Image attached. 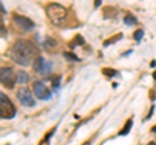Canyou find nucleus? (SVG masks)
Returning <instances> with one entry per match:
<instances>
[{
  "label": "nucleus",
  "mask_w": 156,
  "mask_h": 145,
  "mask_svg": "<svg viewBox=\"0 0 156 145\" xmlns=\"http://www.w3.org/2000/svg\"><path fill=\"white\" fill-rule=\"evenodd\" d=\"M33 89H34V95L37 96V99L43 100V101L51 99V91L42 82H35L33 84Z\"/></svg>",
  "instance_id": "0eeeda50"
},
{
  "label": "nucleus",
  "mask_w": 156,
  "mask_h": 145,
  "mask_svg": "<svg viewBox=\"0 0 156 145\" xmlns=\"http://www.w3.org/2000/svg\"><path fill=\"white\" fill-rule=\"evenodd\" d=\"M0 7H2V11H3V13H5V9H4V5H3V3L0 4Z\"/></svg>",
  "instance_id": "4be33fe9"
},
{
  "label": "nucleus",
  "mask_w": 156,
  "mask_h": 145,
  "mask_svg": "<svg viewBox=\"0 0 156 145\" xmlns=\"http://www.w3.org/2000/svg\"><path fill=\"white\" fill-rule=\"evenodd\" d=\"M0 82L7 88H13L14 83L17 82L16 72L12 70V67H2L0 70Z\"/></svg>",
  "instance_id": "20e7f679"
},
{
  "label": "nucleus",
  "mask_w": 156,
  "mask_h": 145,
  "mask_svg": "<svg viewBox=\"0 0 156 145\" xmlns=\"http://www.w3.org/2000/svg\"><path fill=\"white\" fill-rule=\"evenodd\" d=\"M17 99L23 106H27V108H33V106L35 105V100H34L31 92L26 88V87H21V88H18Z\"/></svg>",
  "instance_id": "39448f33"
},
{
  "label": "nucleus",
  "mask_w": 156,
  "mask_h": 145,
  "mask_svg": "<svg viewBox=\"0 0 156 145\" xmlns=\"http://www.w3.org/2000/svg\"><path fill=\"white\" fill-rule=\"evenodd\" d=\"M151 66H152V67H154V66H156V61H155V60H154L152 62H151Z\"/></svg>",
  "instance_id": "5701e85b"
},
{
  "label": "nucleus",
  "mask_w": 156,
  "mask_h": 145,
  "mask_svg": "<svg viewBox=\"0 0 156 145\" xmlns=\"http://www.w3.org/2000/svg\"><path fill=\"white\" fill-rule=\"evenodd\" d=\"M150 100L151 101H155L156 100V89L150 91Z\"/></svg>",
  "instance_id": "6ab92c4d"
},
{
  "label": "nucleus",
  "mask_w": 156,
  "mask_h": 145,
  "mask_svg": "<svg viewBox=\"0 0 156 145\" xmlns=\"http://www.w3.org/2000/svg\"><path fill=\"white\" fill-rule=\"evenodd\" d=\"M121 38H122V34L121 32H119V34H116V35H113V36H111L109 39H107V40H104V47H108L109 44H113V43H116L117 40H120Z\"/></svg>",
  "instance_id": "4468645a"
},
{
  "label": "nucleus",
  "mask_w": 156,
  "mask_h": 145,
  "mask_svg": "<svg viewBox=\"0 0 156 145\" xmlns=\"http://www.w3.org/2000/svg\"><path fill=\"white\" fill-rule=\"evenodd\" d=\"M101 72L105 75V76H109V78H112V76H115L119 74V71L115 70V69H109V67H104V69H101Z\"/></svg>",
  "instance_id": "2eb2a0df"
},
{
  "label": "nucleus",
  "mask_w": 156,
  "mask_h": 145,
  "mask_svg": "<svg viewBox=\"0 0 156 145\" xmlns=\"http://www.w3.org/2000/svg\"><path fill=\"white\" fill-rule=\"evenodd\" d=\"M147 145H156V143H154V141H151V143H148Z\"/></svg>",
  "instance_id": "393cba45"
},
{
  "label": "nucleus",
  "mask_w": 156,
  "mask_h": 145,
  "mask_svg": "<svg viewBox=\"0 0 156 145\" xmlns=\"http://www.w3.org/2000/svg\"><path fill=\"white\" fill-rule=\"evenodd\" d=\"M34 70L37 72H41V74H44L46 70H47V64H46V60L43 56H38L35 60H34Z\"/></svg>",
  "instance_id": "6e6552de"
},
{
  "label": "nucleus",
  "mask_w": 156,
  "mask_h": 145,
  "mask_svg": "<svg viewBox=\"0 0 156 145\" xmlns=\"http://www.w3.org/2000/svg\"><path fill=\"white\" fill-rule=\"evenodd\" d=\"M100 4H101V2H100V0H96V2H95V7H99Z\"/></svg>",
  "instance_id": "412c9836"
},
{
  "label": "nucleus",
  "mask_w": 156,
  "mask_h": 145,
  "mask_svg": "<svg viewBox=\"0 0 156 145\" xmlns=\"http://www.w3.org/2000/svg\"><path fill=\"white\" fill-rule=\"evenodd\" d=\"M16 106L5 93H0V115L3 119H12L16 115Z\"/></svg>",
  "instance_id": "7ed1b4c3"
},
{
  "label": "nucleus",
  "mask_w": 156,
  "mask_h": 145,
  "mask_svg": "<svg viewBox=\"0 0 156 145\" xmlns=\"http://www.w3.org/2000/svg\"><path fill=\"white\" fill-rule=\"evenodd\" d=\"M64 56H65V59L69 60V61H81L80 57L76 56V55H73L72 52H64Z\"/></svg>",
  "instance_id": "dca6fc26"
},
{
  "label": "nucleus",
  "mask_w": 156,
  "mask_h": 145,
  "mask_svg": "<svg viewBox=\"0 0 156 145\" xmlns=\"http://www.w3.org/2000/svg\"><path fill=\"white\" fill-rule=\"evenodd\" d=\"M16 78H17V82H18L20 84H25L26 82L29 80V75H27V72H26V71L20 70V71H17Z\"/></svg>",
  "instance_id": "9b49d317"
},
{
  "label": "nucleus",
  "mask_w": 156,
  "mask_h": 145,
  "mask_svg": "<svg viewBox=\"0 0 156 145\" xmlns=\"http://www.w3.org/2000/svg\"><path fill=\"white\" fill-rule=\"evenodd\" d=\"M104 18H115L117 16V8L115 7H104L103 8Z\"/></svg>",
  "instance_id": "9d476101"
},
{
  "label": "nucleus",
  "mask_w": 156,
  "mask_h": 145,
  "mask_svg": "<svg viewBox=\"0 0 156 145\" xmlns=\"http://www.w3.org/2000/svg\"><path fill=\"white\" fill-rule=\"evenodd\" d=\"M83 44H85V39H83V36L82 35H80V34H77V35L69 42V47L70 48H76L78 46H83Z\"/></svg>",
  "instance_id": "1a4fd4ad"
},
{
  "label": "nucleus",
  "mask_w": 156,
  "mask_h": 145,
  "mask_svg": "<svg viewBox=\"0 0 156 145\" xmlns=\"http://www.w3.org/2000/svg\"><path fill=\"white\" fill-rule=\"evenodd\" d=\"M152 76H154V79L156 80V71H154V74H152Z\"/></svg>",
  "instance_id": "b1692460"
},
{
  "label": "nucleus",
  "mask_w": 156,
  "mask_h": 145,
  "mask_svg": "<svg viewBox=\"0 0 156 145\" xmlns=\"http://www.w3.org/2000/svg\"><path fill=\"white\" fill-rule=\"evenodd\" d=\"M13 21L22 31H30L35 27V23H34L30 18L21 16V14H13Z\"/></svg>",
  "instance_id": "423d86ee"
},
{
  "label": "nucleus",
  "mask_w": 156,
  "mask_h": 145,
  "mask_svg": "<svg viewBox=\"0 0 156 145\" xmlns=\"http://www.w3.org/2000/svg\"><path fill=\"white\" fill-rule=\"evenodd\" d=\"M2 36H7V29H4V23H2Z\"/></svg>",
  "instance_id": "aec40b11"
},
{
  "label": "nucleus",
  "mask_w": 156,
  "mask_h": 145,
  "mask_svg": "<svg viewBox=\"0 0 156 145\" xmlns=\"http://www.w3.org/2000/svg\"><path fill=\"white\" fill-rule=\"evenodd\" d=\"M131 126H133V119H128L125 123V127L119 132V136H125V135H128L131 130Z\"/></svg>",
  "instance_id": "ddd939ff"
},
{
  "label": "nucleus",
  "mask_w": 156,
  "mask_h": 145,
  "mask_svg": "<svg viewBox=\"0 0 156 145\" xmlns=\"http://www.w3.org/2000/svg\"><path fill=\"white\" fill-rule=\"evenodd\" d=\"M60 79H61L60 75H56V76H53V78H52V86L55 87V88L60 86Z\"/></svg>",
  "instance_id": "a211bd4d"
},
{
  "label": "nucleus",
  "mask_w": 156,
  "mask_h": 145,
  "mask_svg": "<svg viewBox=\"0 0 156 145\" xmlns=\"http://www.w3.org/2000/svg\"><path fill=\"white\" fill-rule=\"evenodd\" d=\"M38 53V48L30 40H18L11 47L9 55L16 64L21 66L30 65V61Z\"/></svg>",
  "instance_id": "f257e3e1"
},
{
  "label": "nucleus",
  "mask_w": 156,
  "mask_h": 145,
  "mask_svg": "<svg viewBox=\"0 0 156 145\" xmlns=\"http://www.w3.org/2000/svg\"><path fill=\"white\" fill-rule=\"evenodd\" d=\"M124 22L126 23L128 26H133V25H136L138 23V20H136V17L134 16V14H126V16L124 17Z\"/></svg>",
  "instance_id": "f8f14e48"
},
{
  "label": "nucleus",
  "mask_w": 156,
  "mask_h": 145,
  "mask_svg": "<svg viewBox=\"0 0 156 145\" xmlns=\"http://www.w3.org/2000/svg\"><path fill=\"white\" fill-rule=\"evenodd\" d=\"M46 13H47V17L50 18V21L52 23H55V25H60L68 16L66 8L64 5H61V4H57V3L48 4L47 8H46Z\"/></svg>",
  "instance_id": "f03ea898"
},
{
  "label": "nucleus",
  "mask_w": 156,
  "mask_h": 145,
  "mask_svg": "<svg viewBox=\"0 0 156 145\" xmlns=\"http://www.w3.org/2000/svg\"><path fill=\"white\" fill-rule=\"evenodd\" d=\"M133 36H134V39L136 42H140V40H142V38H143V30H136Z\"/></svg>",
  "instance_id": "f3484780"
},
{
  "label": "nucleus",
  "mask_w": 156,
  "mask_h": 145,
  "mask_svg": "<svg viewBox=\"0 0 156 145\" xmlns=\"http://www.w3.org/2000/svg\"><path fill=\"white\" fill-rule=\"evenodd\" d=\"M85 145H87V144H85Z\"/></svg>",
  "instance_id": "a878e982"
}]
</instances>
